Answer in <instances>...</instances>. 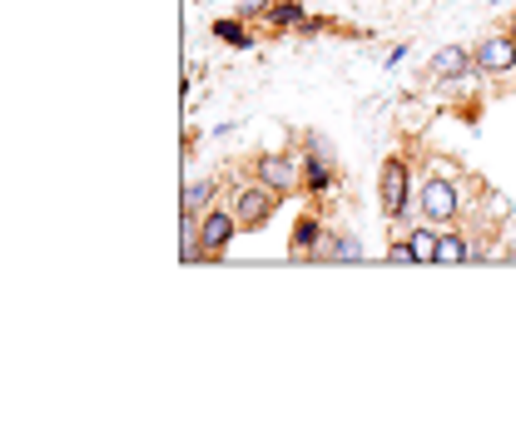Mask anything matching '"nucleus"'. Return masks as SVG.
Segmentation results:
<instances>
[{"mask_svg":"<svg viewBox=\"0 0 516 437\" xmlns=\"http://www.w3.org/2000/svg\"><path fill=\"white\" fill-rule=\"evenodd\" d=\"M273 209H278V189L258 179V184H249V189L239 194L234 219H239V229H263V224L273 219Z\"/></svg>","mask_w":516,"mask_h":437,"instance_id":"f257e3e1","label":"nucleus"},{"mask_svg":"<svg viewBox=\"0 0 516 437\" xmlns=\"http://www.w3.org/2000/svg\"><path fill=\"white\" fill-rule=\"evenodd\" d=\"M234 229H239V219L229 214V209H209L204 219H199V239H204V254H224L229 249V239H234Z\"/></svg>","mask_w":516,"mask_h":437,"instance_id":"f03ea898","label":"nucleus"},{"mask_svg":"<svg viewBox=\"0 0 516 437\" xmlns=\"http://www.w3.org/2000/svg\"><path fill=\"white\" fill-rule=\"evenodd\" d=\"M417 204H422L427 219H452L457 214V184L452 179H427L422 194H417Z\"/></svg>","mask_w":516,"mask_h":437,"instance_id":"7ed1b4c3","label":"nucleus"},{"mask_svg":"<svg viewBox=\"0 0 516 437\" xmlns=\"http://www.w3.org/2000/svg\"><path fill=\"white\" fill-rule=\"evenodd\" d=\"M383 214L387 219L407 214V164L402 159H387L383 164Z\"/></svg>","mask_w":516,"mask_h":437,"instance_id":"20e7f679","label":"nucleus"},{"mask_svg":"<svg viewBox=\"0 0 516 437\" xmlns=\"http://www.w3.org/2000/svg\"><path fill=\"white\" fill-rule=\"evenodd\" d=\"M512 65H516V45L507 40V35H492V40L477 45V70L502 75V70H512Z\"/></svg>","mask_w":516,"mask_h":437,"instance_id":"39448f33","label":"nucleus"},{"mask_svg":"<svg viewBox=\"0 0 516 437\" xmlns=\"http://www.w3.org/2000/svg\"><path fill=\"white\" fill-rule=\"evenodd\" d=\"M298 174H303V164H298V159H288V154H268V159H258V179H263V184H273L278 194H283V189H293V184H298Z\"/></svg>","mask_w":516,"mask_h":437,"instance_id":"423d86ee","label":"nucleus"},{"mask_svg":"<svg viewBox=\"0 0 516 437\" xmlns=\"http://www.w3.org/2000/svg\"><path fill=\"white\" fill-rule=\"evenodd\" d=\"M214 194H219V184H214V179H194V184L184 189V204H179V209H184V214H194V219H204Z\"/></svg>","mask_w":516,"mask_h":437,"instance_id":"0eeeda50","label":"nucleus"},{"mask_svg":"<svg viewBox=\"0 0 516 437\" xmlns=\"http://www.w3.org/2000/svg\"><path fill=\"white\" fill-rule=\"evenodd\" d=\"M462 70H467V50L447 45V50L432 55V75H437V80H452V75H462Z\"/></svg>","mask_w":516,"mask_h":437,"instance_id":"6e6552de","label":"nucleus"},{"mask_svg":"<svg viewBox=\"0 0 516 437\" xmlns=\"http://www.w3.org/2000/svg\"><path fill=\"white\" fill-rule=\"evenodd\" d=\"M467 254H472V249H467L462 234H442V239H437V264H467Z\"/></svg>","mask_w":516,"mask_h":437,"instance_id":"1a4fd4ad","label":"nucleus"},{"mask_svg":"<svg viewBox=\"0 0 516 437\" xmlns=\"http://www.w3.org/2000/svg\"><path fill=\"white\" fill-rule=\"evenodd\" d=\"M318 259H343V264H358V259H363V249H358V239H328V249H318Z\"/></svg>","mask_w":516,"mask_h":437,"instance_id":"9d476101","label":"nucleus"},{"mask_svg":"<svg viewBox=\"0 0 516 437\" xmlns=\"http://www.w3.org/2000/svg\"><path fill=\"white\" fill-rule=\"evenodd\" d=\"M318 239H323L318 219H298V229H293V254H298V249H313Z\"/></svg>","mask_w":516,"mask_h":437,"instance_id":"9b49d317","label":"nucleus"},{"mask_svg":"<svg viewBox=\"0 0 516 437\" xmlns=\"http://www.w3.org/2000/svg\"><path fill=\"white\" fill-rule=\"evenodd\" d=\"M407 244H412V254H417V264H437V239H432L427 229H417V234H412Z\"/></svg>","mask_w":516,"mask_h":437,"instance_id":"f8f14e48","label":"nucleus"},{"mask_svg":"<svg viewBox=\"0 0 516 437\" xmlns=\"http://www.w3.org/2000/svg\"><path fill=\"white\" fill-rule=\"evenodd\" d=\"M268 15H273V25H298V20H303V5H298V0H278Z\"/></svg>","mask_w":516,"mask_h":437,"instance_id":"ddd939ff","label":"nucleus"},{"mask_svg":"<svg viewBox=\"0 0 516 437\" xmlns=\"http://www.w3.org/2000/svg\"><path fill=\"white\" fill-rule=\"evenodd\" d=\"M214 35H219V40H229V45H249V35H244V25H239V20H214Z\"/></svg>","mask_w":516,"mask_h":437,"instance_id":"4468645a","label":"nucleus"},{"mask_svg":"<svg viewBox=\"0 0 516 437\" xmlns=\"http://www.w3.org/2000/svg\"><path fill=\"white\" fill-rule=\"evenodd\" d=\"M263 10H273V0H239V15H263Z\"/></svg>","mask_w":516,"mask_h":437,"instance_id":"2eb2a0df","label":"nucleus"},{"mask_svg":"<svg viewBox=\"0 0 516 437\" xmlns=\"http://www.w3.org/2000/svg\"><path fill=\"white\" fill-rule=\"evenodd\" d=\"M387 259H392V264H412V259H417V254H412V244H397V249H392V254H387Z\"/></svg>","mask_w":516,"mask_h":437,"instance_id":"dca6fc26","label":"nucleus"}]
</instances>
